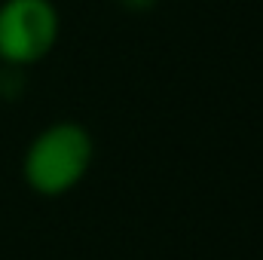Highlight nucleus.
<instances>
[{
	"label": "nucleus",
	"instance_id": "1",
	"mask_svg": "<svg viewBox=\"0 0 263 260\" xmlns=\"http://www.w3.org/2000/svg\"><path fill=\"white\" fill-rule=\"evenodd\" d=\"M95 141L73 120L52 123L37 132L22 156V178L37 196L55 199L70 193L92 169Z\"/></svg>",
	"mask_w": 263,
	"mask_h": 260
},
{
	"label": "nucleus",
	"instance_id": "3",
	"mask_svg": "<svg viewBox=\"0 0 263 260\" xmlns=\"http://www.w3.org/2000/svg\"><path fill=\"white\" fill-rule=\"evenodd\" d=\"M126 6H132V9H147V6H153V0H123Z\"/></svg>",
	"mask_w": 263,
	"mask_h": 260
},
{
	"label": "nucleus",
	"instance_id": "2",
	"mask_svg": "<svg viewBox=\"0 0 263 260\" xmlns=\"http://www.w3.org/2000/svg\"><path fill=\"white\" fill-rule=\"evenodd\" d=\"M62 34L52 0H0V65L28 67L43 62Z\"/></svg>",
	"mask_w": 263,
	"mask_h": 260
}]
</instances>
